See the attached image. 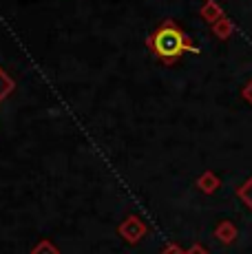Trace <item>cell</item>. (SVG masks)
<instances>
[{
	"instance_id": "cell-1",
	"label": "cell",
	"mask_w": 252,
	"mask_h": 254,
	"mask_svg": "<svg viewBox=\"0 0 252 254\" xmlns=\"http://www.w3.org/2000/svg\"><path fill=\"white\" fill-rule=\"evenodd\" d=\"M155 49H157L159 56H164V58L171 60V58H177L184 49H190V45H188V40L177 31L175 27L168 24V27H164L162 31L157 33V38H155Z\"/></svg>"
},
{
	"instance_id": "cell-2",
	"label": "cell",
	"mask_w": 252,
	"mask_h": 254,
	"mask_svg": "<svg viewBox=\"0 0 252 254\" xmlns=\"http://www.w3.org/2000/svg\"><path fill=\"white\" fill-rule=\"evenodd\" d=\"M217 237H219L224 243H230V241H235L237 230L230 226V223L226 221V223H221V226H219V230H217Z\"/></svg>"
},
{
	"instance_id": "cell-3",
	"label": "cell",
	"mask_w": 252,
	"mask_h": 254,
	"mask_svg": "<svg viewBox=\"0 0 252 254\" xmlns=\"http://www.w3.org/2000/svg\"><path fill=\"white\" fill-rule=\"evenodd\" d=\"M239 197H241V201H244L246 206L252 210V177L239 188Z\"/></svg>"
},
{
	"instance_id": "cell-4",
	"label": "cell",
	"mask_w": 252,
	"mask_h": 254,
	"mask_svg": "<svg viewBox=\"0 0 252 254\" xmlns=\"http://www.w3.org/2000/svg\"><path fill=\"white\" fill-rule=\"evenodd\" d=\"M201 186H203V190H206V192H212V190H215L217 186H219V182H217V179L212 177V175H206V177L201 179Z\"/></svg>"
},
{
	"instance_id": "cell-5",
	"label": "cell",
	"mask_w": 252,
	"mask_h": 254,
	"mask_svg": "<svg viewBox=\"0 0 252 254\" xmlns=\"http://www.w3.org/2000/svg\"><path fill=\"white\" fill-rule=\"evenodd\" d=\"M244 95H246V100H248L250 104H252V82H250V84L244 89Z\"/></svg>"
},
{
	"instance_id": "cell-6",
	"label": "cell",
	"mask_w": 252,
	"mask_h": 254,
	"mask_svg": "<svg viewBox=\"0 0 252 254\" xmlns=\"http://www.w3.org/2000/svg\"><path fill=\"white\" fill-rule=\"evenodd\" d=\"M190 254H208V252H206V250H201V248H192Z\"/></svg>"
}]
</instances>
